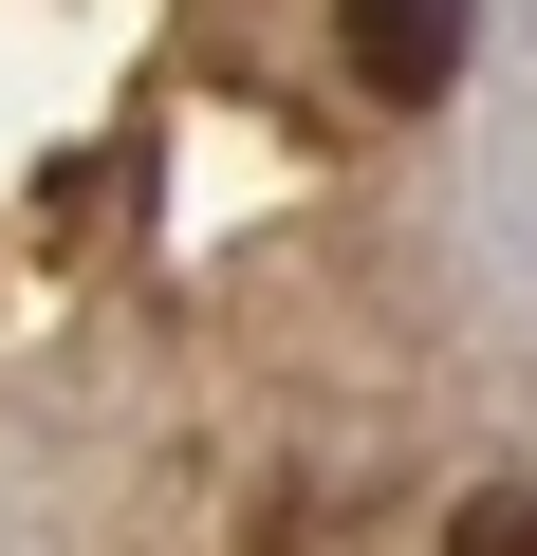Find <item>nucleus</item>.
Returning <instances> with one entry per match:
<instances>
[{
    "mask_svg": "<svg viewBox=\"0 0 537 556\" xmlns=\"http://www.w3.org/2000/svg\"><path fill=\"white\" fill-rule=\"evenodd\" d=\"M445 556H537V482H463L445 501Z\"/></svg>",
    "mask_w": 537,
    "mask_h": 556,
    "instance_id": "2",
    "label": "nucleus"
},
{
    "mask_svg": "<svg viewBox=\"0 0 537 556\" xmlns=\"http://www.w3.org/2000/svg\"><path fill=\"white\" fill-rule=\"evenodd\" d=\"M334 38H353V93L426 112V93L463 75V0H334Z\"/></svg>",
    "mask_w": 537,
    "mask_h": 556,
    "instance_id": "1",
    "label": "nucleus"
}]
</instances>
